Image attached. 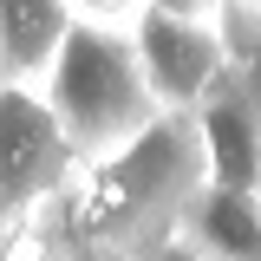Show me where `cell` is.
Listing matches in <instances>:
<instances>
[{
    "instance_id": "obj_8",
    "label": "cell",
    "mask_w": 261,
    "mask_h": 261,
    "mask_svg": "<svg viewBox=\"0 0 261 261\" xmlns=\"http://www.w3.org/2000/svg\"><path fill=\"white\" fill-rule=\"evenodd\" d=\"M130 261H202V255H190L183 242H157V248H144V255H130Z\"/></svg>"
},
{
    "instance_id": "obj_5",
    "label": "cell",
    "mask_w": 261,
    "mask_h": 261,
    "mask_svg": "<svg viewBox=\"0 0 261 261\" xmlns=\"http://www.w3.org/2000/svg\"><path fill=\"white\" fill-rule=\"evenodd\" d=\"M196 150H202V183L209 190L261 196V92L228 72L216 92L190 111Z\"/></svg>"
},
{
    "instance_id": "obj_3",
    "label": "cell",
    "mask_w": 261,
    "mask_h": 261,
    "mask_svg": "<svg viewBox=\"0 0 261 261\" xmlns=\"http://www.w3.org/2000/svg\"><path fill=\"white\" fill-rule=\"evenodd\" d=\"M124 33H130V53H137V72H144V85L157 98V111H183L190 118L235 72L228 39H222V7L144 0V7H124Z\"/></svg>"
},
{
    "instance_id": "obj_2",
    "label": "cell",
    "mask_w": 261,
    "mask_h": 261,
    "mask_svg": "<svg viewBox=\"0 0 261 261\" xmlns=\"http://www.w3.org/2000/svg\"><path fill=\"white\" fill-rule=\"evenodd\" d=\"M39 98L59 118L72 163L111 157L118 144H130L157 118V98L144 85L130 33H124V7H79L72 13V33H65Z\"/></svg>"
},
{
    "instance_id": "obj_1",
    "label": "cell",
    "mask_w": 261,
    "mask_h": 261,
    "mask_svg": "<svg viewBox=\"0 0 261 261\" xmlns=\"http://www.w3.org/2000/svg\"><path fill=\"white\" fill-rule=\"evenodd\" d=\"M202 190V150L183 111H157L111 157L79 163L65 190V235L105 261H130L176 235L190 196Z\"/></svg>"
},
{
    "instance_id": "obj_4",
    "label": "cell",
    "mask_w": 261,
    "mask_h": 261,
    "mask_svg": "<svg viewBox=\"0 0 261 261\" xmlns=\"http://www.w3.org/2000/svg\"><path fill=\"white\" fill-rule=\"evenodd\" d=\"M72 170L79 163L46 98L33 85H0V235L33 222L53 196H65Z\"/></svg>"
},
{
    "instance_id": "obj_7",
    "label": "cell",
    "mask_w": 261,
    "mask_h": 261,
    "mask_svg": "<svg viewBox=\"0 0 261 261\" xmlns=\"http://www.w3.org/2000/svg\"><path fill=\"white\" fill-rule=\"evenodd\" d=\"M65 0H0V85H46V72L59 59L65 33H72Z\"/></svg>"
},
{
    "instance_id": "obj_6",
    "label": "cell",
    "mask_w": 261,
    "mask_h": 261,
    "mask_svg": "<svg viewBox=\"0 0 261 261\" xmlns=\"http://www.w3.org/2000/svg\"><path fill=\"white\" fill-rule=\"evenodd\" d=\"M170 242H183L190 255L202 261H261V196H242V190H202L190 196L183 222Z\"/></svg>"
}]
</instances>
